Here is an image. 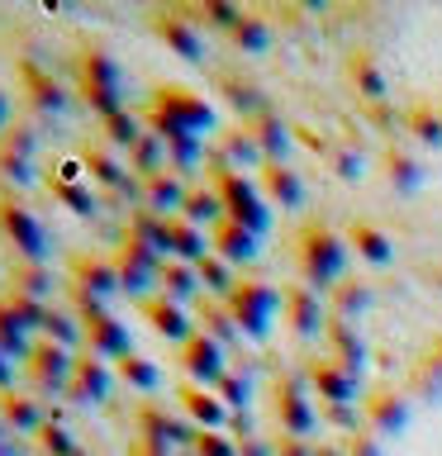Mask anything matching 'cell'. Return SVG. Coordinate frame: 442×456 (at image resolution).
<instances>
[{"label": "cell", "instance_id": "cell-27", "mask_svg": "<svg viewBox=\"0 0 442 456\" xmlns=\"http://www.w3.org/2000/svg\"><path fill=\"white\" fill-rule=\"evenodd\" d=\"M81 333H86V338H81V347H86V352H95V356H105L110 366L119 362V356L134 352V338H128V328H124L119 314H110V319H100V323H86Z\"/></svg>", "mask_w": 442, "mask_h": 456}, {"label": "cell", "instance_id": "cell-30", "mask_svg": "<svg viewBox=\"0 0 442 456\" xmlns=\"http://www.w3.org/2000/svg\"><path fill=\"white\" fill-rule=\"evenodd\" d=\"M323 299H328V319H348V323H356V319H362V314L371 309V299H376V295H371V281H366V276H352V271H348V276H342Z\"/></svg>", "mask_w": 442, "mask_h": 456}, {"label": "cell", "instance_id": "cell-8", "mask_svg": "<svg viewBox=\"0 0 442 456\" xmlns=\"http://www.w3.org/2000/svg\"><path fill=\"white\" fill-rule=\"evenodd\" d=\"M305 385L314 395H319V409L323 404H362V395H366V380L362 376H352L342 362H333V356H319L314 352L309 362H305Z\"/></svg>", "mask_w": 442, "mask_h": 456}, {"label": "cell", "instance_id": "cell-60", "mask_svg": "<svg viewBox=\"0 0 442 456\" xmlns=\"http://www.w3.org/2000/svg\"><path fill=\"white\" fill-rule=\"evenodd\" d=\"M314 456H342V442H314Z\"/></svg>", "mask_w": 442, "mask_h": 456}, {"label": "cell", "instance_id": "cell-15", "mask_svg": "<svg viewBox=\"0 0 442 456\" xmlns=\"http://www.w3.org/2000/svg\"><path fill=\"white\" fill-rule=\"evenodd\" d=\"M71 86H95V91H124V71L100 38H81L71 53Z\"/></svg>", "mask_w": 442, "mask_h": 456}, {"label": "cell", "instance_id": "cell-47", "mask_svg": "<svg viewBox=\"0 0 442 456\" xmlns=\"http://www.w3.org/2000/svg\"><path fill=\"white\" fill-rule=\"evenodd\" d=\"M34 442H38L43 456H67V452H77V442H71V428L62 423V413H57V409H48V419L38 423Z\"/></svg>", "mask_w": 442, "mask_h": 456}, {"label": "cell", "instance_id": "cell-36", "mask_svg": "<svg viewBox=\"0 0 442 456\" xmlns=\"http://www.w3.org/2000/svg\"><path fill=\"white\" fill-rule=\"evenodd\" d=\"M181 219H191L195 228H209L224 219V200H219V191H214L209 181H191V191H185V205H181Z\"/></svg>", "mask_w": 442, "mask_h": 456}, {"label": "cell", "instance_id": "cell-32", "mask_svg": "<svg viewBox=\"0 0 442 456\" xmlns=\"http://www.w3.org/2000/svg\"><path fill=\"white\" fill-rule=\"evenodd\" d=\"M176 10L200 28V34H209V28H214V34H224V38H228V28L238 24V14H242L238 0H181Z\"/></svg>", "mask_w": 442, "mask_h": 456}, {"label": "cell", "instance_id": "cell-6", "mask_svg": "<svg viewBox=\"0 0 442 456\" xmlns=\"http://www.w3.org/2000/svg\"><path fill=\"white\" fill-rule=\"evenodd\" d=\"M271 423H276V433H291V437H309L319 428V409L309 399L305 376H295V370L271 376Z\"/></svg>", "mask_w": 442, "mask_h": 456}, {"label": "cell", "instance_id": "cell-23", "mask_svg": "<svg viewBox=\"0 0 442 456\" xmlns=\"http://www.w3.org/2000/svg\"><path fill=\"white\" fill-rule=\"evenodd\" d=\"M209 252H214V256H224L228 266H248L252 256H257V233L224 214V219L209 228Z\"/></svg>", "mask_w": 442, "mask_h": 456}, {"label": "cell", "instance_id": "cell-59", "mask_svg": "<svg viewBox=\"0 0 442 456\" xmlns=\"http://www.w3.org/2000/svg\"><path fill=\"white\" fill-rule=\"evenodd\" d=\"M14 385V370H10V356H5V347H0V390H10Z\"/></svg>", "mask_w": 442, "mask_h": 456}, {"label": "cell", "instance_id": "cell-14", "mask_svg": "<svg viewBox=\"0 0 442 456\" xmlns=\"http://www.w3.org/2000/svg\"><path fill=\"white\" fill-rule=\"evenodd\" d=\"M362 423L376 437H395L409 428V395L399 385H366L362 395Z\"/></svg>", "mask_w": 442, "mask_h": 456}, {"label": "cell", "instance_id": "cell-44", "mask_svg": "<svg viewBox=\"0 0 442 456\" xmlns=\"http://www.w3.org/2000/svg\"><path fill=\"white\" fill-rule=\"evenodd\" d=\"M100 134H105V142L114 152H128L143 134H148V128H143L138 110H119V114H110V119H100Z\"/></svg>", "mask_w": 442, "mask_h": 456}, {"label": "cell", "instance_id": "cell-5", "mask_svg": "<svg viewBox=\"0 0 442 456\" xmlns=\"http://www.w3.org/2000/svg\"><path fill=\"white\" fill-rule=\"evenodd\" d=\"M205 181L219 191L228 219H238L242 228H252L257 238L271 228V205H266V195H262V185H257V176H248V171H214V176H205Z\"/></svg>", "mask_w": 442, "mask_h": 456}, {"label": "cell", "instance_id": "cell-19", "mask_svg": "<svg viewBox=\"0 0 442 456\" xmlns=\"http://www.w3.org/2000/svg\"><path fill=\"white\" fill-rule=\"evenodd\" d=\"M348 81L362 105H381L385 91H390V81H385V67L371 43H356V48H348Z\"/></svg>", "mask_w": 442, "mask_h": 456}, {"label": "cell", "instance_id": "cell-41", "mask_svg": "<svg viewBox=\"0 0 442 456\" xmlns=\"http://www.w3.org/2000/svg\"><path fill=\"white\" fill-rule=\"evenodd\" d=\"M171 256H181V262H205L209 256V233L205 228H195L191 219H181V214H171Z\"/></svg>", "mask_w": 442, "mask_h": 456}, {"label": "cell", "instance_id": "cell-12", "mask_svg": "<svg viewBox=\"0 0 442 456\" xmlns=\"http://www.w3.org/2000/svg\"><path fill=\"white\" fill-rule=\"evenodd\" d=\"M281 314L295 338H323V328H328V299H319V290H309L305 281L281 285Z\"/></svg>", "mask_w": 442, "mask_h": 456}, {"label": "cell", "instance_id": "cell-37", "mask_svg": "<svg viewBox=\"0 0 442 456\" xmlns=\"http://www.w3.org/2000/svg\"><path fill=\"white\" fill-rule=\"evenodd\" d=\"M143 128H148V124H143ZM124 157H128V171H134V181H148V176H157V171H167V167H171L167 142L157 138L152 128H148V134H143V138L134 142V148L124 152Z\"/></svg>", "mask_w": 442, "mask_h": 456}, {"label": "cell", "instance_id": "cell-10", "mask_svg": "<svg viewBox=\"0 0 442 456\" xmlns=\"http://www.w3.org/2000/svg\"><path fill=\"white\" fill-rule=\"evenodd\" d=\"M195 433H200V428H195L191 419H185L181 409L152 404V399L134 409V437H152V442H162V447H171V452H176V447L191 452Z\"/></svg>", "mask_w": 442, "mask_h": 456}, {"label": "cell", "instance_id": "cell-26", "mask_svg": "<svg viewBox=\"0 0 442 456\" xmlns=\"http://www.w3.org/2000/svg\"><path fill=\"white\" fill-rule=\"evenodd\" d=\"M43 419H48V409H43V399L34 390H24V385L0 390V423L5 428H14V433H38Z\"/></svg>", "mask_w": 442, "mask_h": 456}, {"label": "cell", "instance_id": "cell-16", "mask_svg": "<svg viewBox=\"0 0 442 456\" xmlns=\"http://www.w3.org/2000/svg\"><path fill=\"white\" fill-rule=\"evenodd\" d=\"M14 77H20L24 105L34 110V114H62V110L71 105L67 86L57 81L43 62H34V57H20V62H14Z\"/></svg>", "mask_w": 442, "mask_h": 456}, {"label": "cell", "instance_id": "cell-2", "mask_svg": "<svg viewBox=\"0 0 442 456\" xmlns=\"http://www.w3.org/2000/svg\"><path fill=\"white\" fill-rule=\"evenodd\" d=\"M342 266H348V238H342L333 224L309 219L295 233V271H299V281H305L309 290L328 295L342 276H348Z\"/></svg>", "mask_w": 442, "mask_h": 456}, {"label": "cell", "instance_id": "cell-7", "mask_svg": "<svg viewBox=\"0 0 442 456\" xmlns=\"http://www.w3.org/2000/svg\"><path fill=\"white\" fill-rule=\"evenodd\" d=\"M71 362H77V352L71 347H57V342H34V352L24 356V390H34L38 399H53L67 390L71 380Z\"/></svg>", "mask_w": 442, "mask_h": 456}, {"label": "cell", "instance_id": "cell-38", "mask_svg": "<svg viewBox=\"0 0 442 456\" xmlns=\"http://www.w3.org/2000/svg\"><path fill=\"white\" fill-rule=\"evenodd\" d=\"M228 43H233L238 53H262L266 43H271V20H266V10H257V5H242L238 24L228 28Z\"/></svg>", "mask_w": 442, "mask_h": 456}, {"label": "cell", "instance_id": "cell-64", "mask_svg": "<svg viewBox=\"0 0 442 456\" xmlns=\"http://www.w3.org/2000/svg\"><path fill=\"white\" fill-rule=\"evenodd\" d=\"M67 456H91V452H81V447H77V452H67Z\"/></svg>", "mask_w": 442, "mask_h": 456}, {"label": "cell", "instance_id": "cell-33", "mask_svg": "<svg viewBox=\"0 0 442 456\" xmlns=\"http://www.w3.org/2000/svg\"><path fill=\"white\" fill-rule=\"evenodd\" d=\"M381 171H385V181H390L399 195H413L423 185V162L413 152H405L399 142H390V148L381 152Z\"/></svg>", "mask_w": 442, "mask_h": 456}, {"label": "cell", "instance_id": "cell-34", "mask_svg": "<svg viewBox=\"0 0 442 456\" xmlns=\"http://www.w3.org/2000/svg\"><path fill=\"white\" fill-rule=\"evenodd\" d=\"M157 290L171 295L176 305H185V299L195 305V299L205 295V290H200V271L191 262H181V256H167V262H162V271H157Z\"/></svg>", "mask_w": 442, "mask_h": 456}, {"label": "cell", "instance_id": "cell-25", "mask_svg": "<svg viewBox=\"0 0 442 456\" xmlns=\"http://www.w3.org/2000/svg\"><path fill=\"white\" fill-rule=\"evenodd\" d=\"M348 248L362 256L366 266H390V262H395V242H390V233H385L376 219H362V214H356V219L348 224Z\"/></svg>", "mask_w": 442, "mask_h": 456}, {"label": "cell", "instance_id": "cell-58", "mask_svg": "<svg viewBox=\"0 0 442 456\" xmlns=\"http://www.w3.org/2000/svg\"><path fill=\"white\" fill-rule=\"evenodd\" d=\"M233 442H238V456H276V452H271V437H262V433L233 437Z\"/></svg>", "mask_w": 442, "mask_h": 456}, {"label": "cell", "instance_id": "cell-52", "mask_svg": "<svg viewBox=\"0 0 442 456\" xmlns=\"http://www.w3.org/2000/svg\"><path fill=\"white\" fill-rule=\"evenodd\" d=\"M381 442H385V437H376L371 428H356V433L342 437V456H385Z\"/></svg>", "mask_w": 442, "mask_h": 456}, {"label": "cell", "instance_id": "cell-21", "mask_svg": "<svg viewBox=\"0 0 442 456\" xmlns=\"http://www.w3.org/2000/svg\"><path fill=\"white\" fill-rule=\"evenodd\" d=\"M176 409L195 428H228V419H233V409H228L224 399L209 390V385H195V380H181L176 385Z\"/></svg>", "mask_w": 442, "mask_h": 456}, {"label": "cell", "instance_id": "cell-54", "mask_svg": "<svg viewBox=\"0 0 442 456\" xmlns=\"http://www.w3.org/2000/svg\"><path fill=\"white\" fill-rule=\"evenodd\" d=\"M328 162H333V171L342 181H356V171H362V157H356V148H348V142L328 148Z\"/></svg>", "mask_w": 442, "mask_h": 456}, {"label": "cell", "instance_id": "cell-24", "mask_svg": "<svg viewBox=\"0 0 442 456\" xmlns=\"http://www.w3.org/2000/svg\"><path fill=\"white\" fill-rule=\"evenodd\" d=\"M238 124L252 134L257 152H262V162H285V152H291V124H285L276 110H262V114L238 119Z\"/></svg>", "mask_w": 442, "mask_h": 456}, {"label": "cell", "instance_id": "cell-40", "mask_svg": "<svg viewBox=\"0 0 442 456\" xmlns=\"http://www.w3.org/2000/svg\"><path fill=\"white\" fill-rule=\"evenodd\" d=\"M219 91H224V100L233 105V114L238 119H252V114H262V110H271V100L257 91L252 81H238L233 71H219Z\"/></svg>", "mask_w": 442, "mask_h": 456}, {"label": "cell", "instance_id": "cell-1", "mask_svg": "<svg viewBox=\"0 0 442 456\" xmlns=\"http://www.w3.org/2000/svg\"><path fill=\"white\" fill-rule=\"evenodd\" d=\"M138 114H143V124H148L162 142L181 138V134H205V128H214L209 100L200 91H191V86H181V81L152 86L148 100L138 105Z\"/></svg>", "mask_w": 442, "mask_h": 456}, {"label": "cell", "instance_id": "cell-45", "mask_svg": "<svg viewBox=\"0 0 442 456\" xmlns=\"http://www.w3.org/2000/svg\"><path fill=\"white\" fill-rule=\"evenodd\" d=\"M114 376H119L128 390H157V385H162V370H157V362L143 352L119 356V362H114Z\"/></svg>", "mask_w": 442, "mask_h": 456}, {"label": "cell", "instance_id": "cell-62", "mask_svg": "<svg viewBox=\"0 0 442 456\" xmlns=\"http://www.w3.org/2000/svg\"><path fill=\"white\" fill-rule=\"evenodd\" d=\"M428 356H433V362L442 366V333H438V338H428Z\"/></svg>", "mask_w": 442, "mask_h": 456}, {"label": "cell", "instance_id": "cell-35", "mask_svg": "<svg viewBox=\"0 0 442 456\" xmlns=\"http://www.w3.org/2000/svg\"><path fill=\"white\" fill-rule=\"evenodd\" d=\"M399 124L409 128L413 142H423V148H442V105H433V100H409Z\"/></svg>", "mask_w": 442, "mask_h": 456}, {"label": "cell", "instance_id": "cell-29", "mask_svg": "<svg viewBox=\"0 0 442 456\" xmlns=\"http://www.w3.org/2000/svg\"><path fill=\"white\" fill-rule=\"evenodd\" d=\"M195 328H200L205 338H214L219 347H228V342L242 338L233 309H228V299H219V295H200V299H195Z\"/></svg>", "mask_w": 442, "mask_h": 456}, {"label": "cell", "instance_id": "cell-43", "mask_svg": "<svg viewBox=\"0 0 442 456\" xmlns=\"http://www.w3.org/2000/svg\"><path fill=\"white\" fill-rule=\"evenodd\" d=\"M48 191H53V200H62L77 219H95V214H100V200H95L91 181H53L48 176Z\"/></svg>", "mask_w": 442, "mask_h": 456}, {"label": "cell", "instance_id": "cell-53", "mask_svg": "<svg viewBox=\"0 0 442 456\" xmlns=\"http://www.w3.org/2000/svg\"><path fill=\"white\" fill-rule=\"evenodd\" d=\"M323 419L342 428V433H356V428H366L362 423V404H323Z\"/></svg>", "mask_w": 442, "mask_h": 456}, {"label": "cell", "instance_id": "cell-55", "mask_svg": "<svg viewBox=\"0 0 442 456\" xmlns=\"http://www.w3.org/2000/svg\"><path fill=\"white\" fill-rule=\"evenodd\" d=\"M271 452L276 456H314L309 437H291V433H271Z\"/></svg>", "mask_w": 442, "mask_h": 456}, {"label": "cell", "instance_id": "cell-18", "mask_svg": "<svg viewBox=\"0 0 442 456\" xmlns=\"http://www.w3.org/2000/svg\"><path fill=\"white\" fill-rule=\"evenodd\" d=\"M138 314H143V319H148V328H152L157 338L176 342V347H181V342L195 333V314L185 309V305H176V299H171V295H162V290L143 295V299H138Z\"/></svg>", "mask_w": 442, "mask_h": 456}, {"label": "cell", "instance_id": "cell-11", "mask_svg": "<svg viewBox=\"0 0 442 456\" xmlns=\"http://www.w3.org/2000/svg\"><path fill=\"white\" fill-rule=\"evenodd\" d=\"M148 28L157 34V43H167V48L181 57V62L205 67V34H200V28L185 20L176 5H157V10L148 14Z\"/></svg>", "mask_w": 442, "mask_h": 456}, {"label": "cell", "instance_id": "cell-57", "mask_svg": "<svg viewBox=\"0 0 442 456\" xmlns=\"http://www.w3.org/2000/svg\"><path fill=\"white\" fill-rule=\"evenodd\" d=\"M124 456H171V447H162V442H152V437H128Z\"/></svg>", "mask_w": 442, "mask_h": 456}, {"label": "cell", "instance_id": "cell-46", "mask_svg": "<svg viewBox=\"0 0 442 456\" xmlns=\"http://www.w3.org/2000/svg\"><path fill=\"white\" fill-rule=\"evenodd\" d=\"M62 305L71 309V314H77V319H81V328L86 323H100V319H110V299H100V295H91V290H81V285H62Z\"/></svg>", "mask_w": 442, "mask_h": 456}, {"label": "cell", "instance_id": "cell-42", "mask_svg": "<svg viewBox=\"0 0 442 456\" xmlns=\"http://www.w3.org/2000/svg\"><path fill=\"white\" fill-rule=\"evenodd\" d=\"M0 347H5V356H14V362H24V356L34 352V333L20 323V314H14L5 290H0Z\"/></svg>", "mask_w": 442, "mask_h": 456}, {"label": "cell", "instance_id": "cell-28", "mask_svg": "<svg viewBox=\"0 0 442 456\" xmlns=\"http://www.w3.org/2000/svg\"><path fill=\"white\" fill-rule=\"evenodd\" d=\"M323 342H328V356H333V362H342V366L352 370V376L366 380V342H362V333H356V323H348V319H328Z\"/></svg>", "mask_w": 442, "mask_h": 456}, {"label": "cell", "instance_id": "cell-51", "mask_svg": "<svg viewBox=\"0 0 442 456\" xmlns=\"http://www.w3.org/2000/svg\"><path fill=\"white\" fill-rule=\"evenodd\" d=\"M191 456H238V442L224 428H200L191 442Z\"/></svg>", "mask_w": 442, "mask_h": 456}, {"label": "cell", "instance_id": "cell-56", "mask_svg": "<svg viewBox=\"0 0 442 456\" xmlns=\"http://www.w3.org/2000/svg\"><path fill=\"white\" fill-rule=\"evenodd\" d=\"M366 119L376 124V128H390L395 119H405V110H395L390 100H381V105H366Z\"/></svg>", "mask_w": 442, "mask_h": 456}, {"label": "cell", "instance_id": "cell-39", "mask_svg": "<svg viewBox=\"0 0 442 456\" xmlns=\"http://www.w3.org/2000/svg\"><path fill=\"white\" fill-rule=\"evenodd\" d=\"M5 281H10L5 290H14V295L53 299V271H48V262H20V256H14V266H10Z\"/></svg>", "mask_w": 442, "mask_h": 456}, {"label": "cell", "instance_id": "cell-61", "mask_svg": "<svg viewBox=\"0 0 442 456\" xmlns=\"http://www.w3.org/2000/svg\"><path fill=\"white\" fill-rule=\"evenodd\" d=\"M10 119H14V110H10V95L0 91V128H10Z\"/></svg>", "mask_w": 442, "mask_h": 456}, {"label": "cell", "instance_id": "cell-48", "mask_svg": "<svg viewBox=\"0 0 442 456\" xmlns=\"http://www.w3.org/2000/svg\"><path fill=\"white\" fill-rule=\"evenodd\" d=\"M195 271H200V290H205V295H228V290H233V281H238V271L233 266H228L224 262V256H205V262H195Z\"/></svg>", "mask_w": 442, "mask_h": 456}, {"label": "cell", "instance_id": "cell-49", "mask_svg": "<svg viewBox=\"0 0 442 456\" xmlns=\"http://www.w3.org/2000/svg\"><path fill=\"white\" fill-rule=\"evenodd\" d=\"M409 390H413V395H423V399L442 395V366H438L428 352H423L419 362H413V370H409Z\"/></svg>", "mask_w": 442, "mask_h": 456}, {"label": "cell", "instance_id": "cell-4", "mask_svg": "<svg viewBox=\"0 0 442 456\" xmlns=\"http://www.w3.org/2000/svg\"><path fill=\"white\" fill-rule=\"evenodd\" d=\"M0 238L14 248L20 262H48V233H43L38 214L10 185H0Z\"/></svg>", "mask_w": 442, "mask_h": 456}, {"label": "cell", "instance_id": "cell-63", "mask_svg": "<svg viewBox=\"0 0 442 456\" xmlns=\"http://www.w3.org/2000/svg\"><path fill=\"white\" fill-rule=\"evenodd\" d=\"M433 281H438V285H442V266H438V271H433Z\"/></svg>", "mask_w": 442, "mask_h": 456}, {"label": "cell", "instance_id": "cell-31", "mask_svg": "<svg viewBox=\"0 0 442 456\" xmlns=\"http://www.w3.org/2000/svg\"><path fill=\"white\" fill-rule=\"evenodd\" d=\"M143 185V200L138 205H148V209H157V214H181V205H185V191H191V181L181 176V171H157V176H148V181H138Z\"/></svg>", "mask_w": 442, "mask_h": 456}, {"label": "cell", "instance_id": "cell-9", "mask_svg": "<svg viewBox=\"0 0 442 456\" xmlns=\"http://www.w3.org/2000/svg\"><path fill=\"white\" fill-rule=\"evenodd\" d=\"M77 157H81V167H86V176H91L95 191H119V195H134V200H143V185L134 181V171H128V167L119 162V152H114L105 138L81 142Z\"/></svg>", "mask_w": 442, "mask_h": 456}, {"label": "cell", "instance_id": "cell-20", "mask_svg": "<svg viewBox=\"0 0 442 456\" xmlns=\"http://www.w3.org/2000/svg\"><path fill=\"white\" fill-rule=\"evenodd\" d=\"M176 366H181V370H185V376H191L195 385H200V380L214 385V380H219L224 370H228V366H224V347H219L214 338H205L200 328H195V333H191V338H185L181 347H176Z\"/></svg>", "mask_w": 442, "mask_h": 456}, {"label": "cell", "instance_id": "cell-50", "mask_svg": "<svg viewBox=\"0 0 442 456\" xmlns=\"http://www.w3.org/2000/svg\"><path fill=\"white\" fill-rule=\"evenodd\" d=\"M209 390H214V395H219V399H224V404H228V409H248V395H252V380H248V376H242V370H224V376H219V380H214V385H209Z\"/></svg>", "mask_w": 442, "mask_h": 456}, {"label": "cell", "instance_id": "cell-13", "mask_svg": "<svg viewBox=\"0 0 442 456\" xmlns=\"http://www.w3.org/2000/svg\"><path fill=\"white\" fill-rule=\"evenodd\" d=\"M62 271H67L71 285H81V290H91V295H100V299L124 295L114 256H100V252H91V248H71V252L62 256Z\"/></svg>", "mask_w": 442, "mask_h": 456}, {"label": "cell", "instance_id": "cell-17", "mask_svg": "<svg viewBox=\"0 0 442 456\" xmlns=\"http://www.w3.org/2000/svg\"><path fill=\"white\" fill-rule=\"evenodd\" d=\"M110 380H114V366L105 362V356H95V352H77V362H71V380H67V390L62 399L67 404H77V409H91L100 404V399L110 395Z\"/></svg>", "mask_w": 442, "mask_h": 456}, {"label": "cell", "instance_id": "cell-22", "mask_svg": "<svg viewBox=\"0 0 442 456\" xmlns=\"http://www.w3.org/2000/svg\"><path fill=\"white\" fill-rule=\"evenodd\" d=\"M257 185H262L266 205H276V209L305 205V181H299V171L291 162H262L257 167Z\"/></svg>", "mask_w": 442, "mask_h": 456}, {"label": "cell", "instance_id": "cell-3", "mask_svg": "<svg viewBox=\"0 0 442 456\" xmlns=\"http://www.w3.org/2000/svg\"><path fill=\"white\" fill-rule=\"evenodd\" d=\"M224 299H228V309H233V319H238L242 333H248V338H266L271 314L281 309V285H271L266 276H257V271H238L233 290H228Z\"/></svg>", "mask_w": 442, "mask_h": 456}]
</instances>
